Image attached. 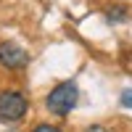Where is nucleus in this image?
<instances>
[{
    "mask_svg": "<svg viewBox=\"0 0 132 132\" xmlns=\"http://www.w3.org/2000/svg\"><path fill=\"white\" fill-rule=\"evenodd\" d=\"M85 132H108V129H106V127H101V124H90Z\"/></svg>",
    "mask_w": 132,
    "mask_h": 132,
    "instance_id": "7",
    "label": "nucleus"
},
{
    "mask_svg": "<svg viewBox=\"0 0 132 132\" xmlns=\"http://www.w3.org/2000/svg\"><path fill=\"white\" fill-rule=\"evenodd\" d=\"M119 101H122L124 108H132V90H122V98H119Z\"/></svg>",
    "mask_w": 132,
    "mask_h": 132,
    "instance_id": "6",
    "label": "nucleus"
},
{
    "mask_svg": "<svg viewBox=\"0 0 132 132\" xmlns=\"http://www.w3.org/2000/svg\"><path fill=\"white\" fill-rule=\"evenodd\" d=\"M27 98L24 93L19 90H3L0 93V122L3 124H11V122H21L27 116Z\"/></svg>",
    "mask_w": 132,
    "mask_h": 132,
    "instance_id": "2",
    "label": "nucleus"
},
{
    "mask_svg": "<svg viewBox=\"0 0 132 132\" xmlns=\"http://www.w3.org/2000/svg\"><path fill=\"white\" fill-rule=\"evenodd\" d=\"M29 63V56L24 48H19L13 40H5L0 42V66L8 71H21L24 66Z\"/></svg>",
    "mask_w": 132,
    "mask_h": 132,
    "instance_id": "3",
    "label": "nucleus"
},
{
    "mask_svg": "<svg viewBox=\"0 0 132 132\" xmlns=\"http://www.w3.org/2000/svg\"><path fill=\"white\" fill-rule=\"evenodd\" d=\"M108 19L111 21H124L127 19V8H108Z\"/></svg>",
    "mask_w": 132,
    "mask_h": 132,
    "instance_id": "4",
    "label": "nucleus"
},
{
    "mask_svg": "<svg viewBox=\"0 0 132 132\" xmlns=\"http://www.w3.org/2000/svg\"><path fill=\"white\" fill-rule=\"evenodd\" d=\"M77 103H79V87H77L74 79L58 82L45 98V106L53 116H69L77 108Z\"/></svg>",
    "mask_w": 132,
    "mask_h": 132,
    "instance_id": "1",
    "label": "nucleus"
},
{
    "mask_svg": "<svg viewBox=\"0 0 132 132\" xmlns=\"http://www.w3.org/2000/svg\"><path fill=\"white\" fill-rule=\"evenodd\" d=\"M32 132H63L61 127H56V124H37Z\"/></svg>",
    "mask_w": 132,
    "mask_h": 132,
    "instance_id": "5",
    "label": "nucleus"
}]
</instances>
